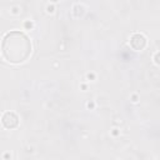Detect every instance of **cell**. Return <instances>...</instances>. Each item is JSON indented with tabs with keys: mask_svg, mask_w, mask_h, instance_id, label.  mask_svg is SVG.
Listing matches in <instances>:
<instances>
[{
	"mask_svg": "<svg viewBox=\"0 0 160 160\" xmlns=\"http://www.w3.org/2000/svg\"><path fill=\"white\" fill-rule=\"evenodd\" d=\"M54 10H55L54 4H48L46 5V11L49 13V14H53V13H54Z\"/></svg>",
	"mask_w": 160,
	"mask_h": 160,
	"instance_id": "cell-6",
	"label": "cell"
},
{
	"mask_svg": "<svg viewBox=\"0 0 160 160\" xmlns=\"http://www.w3.org/2000/svg\"><path fill=\"white\" fill-rule=\"evenodd\" d=\"M19 10H20L19 6H13V8H11V13H13V14H19Z\"/></svg>",
	"mask_w": 160,
	"mask_h": 160,
	"instance_id": "cell-8",
	"label": "cell"
},
{
	"mask_svg": "<svg viewBox=\"0 0 160 160\" xmlns=\"http://www.w3.org/2000/svg\"><path fill=\"white\" fill-rule=\"evenodd\" d=\"M113 135H114V137H118V135H119V130H118V129H114V130H113Z\"/></svg>",
	"mask_w": 160,
	"mask_h": 160,
	"instance_id": "cell-12",
	"label": "cell"
},
{
	"mask_svg": "<svg viewBox=\"0 0 160 160\" xmlns=\"http://www.w3.org/2000/svg\"><path fill=\"white\" fill-rule=\"evenodd\" d=\"M33 45L29 36L23 31L14 30L5 34L1 41V54L10 64H21L31 55Z\"/></svg>",
	"mask_w": 160,
	"mask_h": 160,
	"instance_id": "cell-1",
	"label": "cell"
},
{
	"mask_svg": "<svg viewBox=\"0 0 160 160\" xmlns=\"http://www.w3.org/2000/svg\"><path fill=\"white\" fill-rule=\"evenodd\" d=\"M4 159H6V160L10 159V154H9V153H5V154H4Z\"/></svg>",
	"mask_w": 160,
	"mask_h": 160,
	"instance_id": "cell-13",
	"label": "cell"
},
{
	"mask_svg": "<svg viewBox=\"0 0 160 160\" xmlns=\"http://www.w3.org/2000/svg\"><path fill=\"white\" fill-rule=\"evenodd\" d=\"M154 63L156 65H159V51H156L155 55H154Z\"/></svg>",
	"mask_w": 160,
	"mask_h": 160,
	"instance_id": "cell-7",
	"label": "cell"
},
{
	"mask_svg": "<svg viewBox=\"0 0 160 160\" xmlns=\"http://www.w3.org/2000/svg\"><path fill=\"white\" fill-rule=\"evenodd\" d=\"M131 99H133V101H134V103H137V101H138V95L137 94H133Z\"/></svg>",
	"mask_w": 160,
	"mask_h": 160,
	"instance_id": "cell-11",
	"label": "cell"
},
{
	"mask_svg": "<svg viewBox=\"0 0 160 160\" xmlns=\"http://www.w3.org/2000/svg\"><path fill=\"white\" fill-rule=\"evenodd\" d=\"M85 11H86V9L83 4H75L73 6V14L75 18H81L85 14Z\"/></svg>",
	"mask_w": 160,
	"mask_h": 160,
	"instance_id": "cell-4",
	"label": "cell"
},
{
	"mask_svg": "<svg viewBox=\"0 0 160 160\" xmlns=\"http://www.w3.org/2000/svg\"><path fill=\"white\" fill-rule=\"evenodd\" d=\"M148 45V39L140 33H135L131 35L130 38V46L133 48V50L135 51H141L144 50Z\"/></svg>",
	"mask_w": 160,
	"mask_h": 160,
	"instance_id": "cell-3",
	"label": "cell"
},
{
	"mask_svg": "<svg viewBox=\"0 0 160 160\" xmlns=\"http://www.w3.org/2000/svg\"><path fill=\"white\" fill-rule=\"evenodd\" d=\"M81 89H86V85H85V84H83V85H81Z\"/></svg>",
	"mask_w": 160,
	"mask_h": 160,
	"instance_id": "cell-14",
	"label": "cell"
},
{
	"mask_svg": "<svg viewBox=\"0 0 160 160\" xmlns=\"http://www.w3.org/2000/svg\"><path fill=\"white\" fill-rule=\"evenodd\" d=\"M19 116L16 115L15 113H13V111H6V113H4V115H3V118H1V124H3V126L5 128V129H15V128L19 126Z\"/></svg>",
	"mask_w": 160,
	"mask_h": 160,
	"instance_id": "cell-2",
	"label": "cell"
},
{
	"mask_svg": "<svg viewBox=\"0 0 160 160\" xmlns=\"http://www.w3.org/2000/svg\"><path fill=\"white\" fill-rule=\"evenodd\" d=\"M34 28V23L31 20H25L24 21V29L25 30H31Z\"/></svg>",
	"mask_w": 160,
	"mask_h": 160,
	"instance_id": "cell-5",
	"label": "cell"
},
{
	"mask_svg": "<svg viewBox=\"0 0 160 160\" xmlns=\"http://www.w3.org/2000/svg\"><path fill=\"white\" fill-rule=\"evenodd\" d=\"M86 106H88V109H90V110H93V109L95 108V104H94V101H89V103L86 104Z\"/></svg>",
	"mask_w": 160,
	"mask_h": 160,
	"instance_id": "cell-10",
	"label": "cell"
},
{
	"mask_svg": "<svg viewBox=\"0 0 160 160\" xmlns=\"http://www.w3.org/2000/svg\"><path fill=\"white\" fill-rule=\"evenodd\" d=\"M86 78H88V80H95V74L94 73H89V74H86Z\"/></svg>",
	"mask_w": 160,
	"mask_h": 160,
	"instance_id": "cell-9",
	"label": "cell"
}]
</instances>
